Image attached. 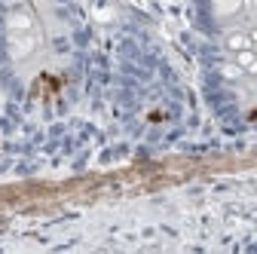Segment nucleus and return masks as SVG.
I'll list each match as a JSON object with an SVG mask.
<instances>
[{
	"instance_id": "f257e3e1",
	"label": "nucleus",
	"mask_w": 257,
	"mask_h": 254,
	"mask_svg": "<svg viewBox=\"0 0 257 254\" xmlns=\"http://www.w3.org/2000/svg\"><path fill=\"white\" fill-rule=\"evenodd\" d=\"M7 25H10L13 34H28V31L34 28V19H31L28 13H22V10H13V13L7 16Z\"/></svg>"
},
{
	"instance_id": "f03ea898",
	"label": "nucleus",
	"mask_w": 257,
	"mask_h": 254,
	"mask_svg": "<svg viewBox=\"0 0 257 254\" xmlns=\"http://www.w3.org/2000/svg\"><path fill=\"white\" fill-rule=\"evenodd\" d=\"M242 7H245V0H214L211 4L217 19H233L236 13H242Z\"/></svg>"
},
{
	"instance_id": "7ed1b4c3",
	"label": "nucleus",
	"mask_w": 257,
	"mask_h": 254,
	"mask_svg": "<svg viewBox=\"0 0 257 254\" xmlns=\"http://www.w3.org/2000/svg\"><path fill=\"white\" fill-rule=\"evenodd\" d=\"M223 43H227V49H230V52H242V49H251L254 37H251V34H245V31H230Z\"/></svg>"
},
{
	"instance_id": "20e7f679",
	"label": "nucleus",
	"mask_w": 257,
	"mask_h": 254,
	"mask_svg": "<svg viewBox=\"0 0 257 254\" xmlns=\"http://www.w3.org/2000/svg\"><path fill=\"white\" fill-rule=\"evenodd\" d=\"M10 49H13L16 58H25L31 49H34V37H31V34H13L10 37Z\"/></svg>"
},
{
	"instance_id": "39448f33",
	"label": "nucleus",
	"mask_w": 257,
	"mask_h": 254,
	"mask_svg": "<svg viewBox=\"0 0 257 254\" xmlns=\"http://www.w3.org/2000/svg\"><path fill=\"white\" fill-rule=\"evenodd\" d=\"M236 55V65L242 68V71H257V52L254 49H242V52H233Z\"/></svg>"
},
{
	"instance_id": "423d86ee",
	"label": "nucleus",
	"mask_w": 257,
	"mask_h": 254,
	"mask_svg": "<svg viewBox=\"0 0 257 254\" xmlns=\"http://www.w3.org/2000/svg\"><path fill=\"white\" fill-rule=\"evenodd\" d=\"M220 74H223V77H227V80H239V77H242L245 71H242L239 65H223V68H220Z\"/></svg>"
},
{
	"instance_id": "0eeeda50",
	"label": "nucleus",
	"mask_w": 257,
	"mask_h": 254,
	"mask_svg": "<svg viewBox=\"0 0 257 254\" xmlns=\"http://www.w3.org/2000/svg\"><path fill=\"white\" fill-rule=\"evenodd\" d=\"M34 4H46V0H34Z\"/></svg>"
},
{
	"instance_id": "6e6552de",
	"label": "nucleus",
	"mask_w": 257,
	"mask_h": 254,
	"mask_svg": "<svg viewBox=\"0 0 257 254\" xmlns=\"http://www.w3.org/2000/svg\"><path fill=\"white\" fill-rule=\"evenodd\" d=\"M254 37H257V34H254Z\"/></svg>"
}]
</instances>
